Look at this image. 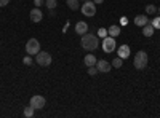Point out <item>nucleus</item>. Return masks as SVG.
I'll return each mask as SVG.
<instances>
[{"label": "nucleus", "instance_id": "nucleus-15", "mask_svg": "<svg viewBox=\"0 0 160 118\" xmlns=\"http://www.w3.org/2000/svg\"><path fill=\"white\" fill-rule=\"evenodd\" d=\"M108 34H109L111 37H114V38H115V37H118V35H120V27L114 24V26H111V27L108 29Z\"/></svg>", "mask_w": 160, "mask_h": 118}, {"label": "nucleus", "instance_id": "nucleus-4", "mask_svg": "<svg viewBox=\"0 0 160 118\" xmlns=\"http://www.w3.org/2000/svg\"><path fill=\"white\" fill-rule=\"evenodd\" d=\"M101 46L104 50V53H114V51L117 50V45H115V38L108 35V37H104L102 38V42H101Z\"/></svg>", "mask_w": 160, "mask_h": 118}, {"label": "nucleus", "instance_id": "nucleus-30", "mask_svg": "<svg viewBox=\"0 0 160 118\" xmlns=\"http://www.w3.org/2000/svg\"><path fill=\"white\" fill-rule=\"evenodd\" d=\"M158 13H160V7H158Z\"/></svg>", "mask_w": 160, "mask_h": 118}, {"label": "nucleus", "instance_id": "nucleus-17", "mask_svg": "<svg viewBox=\"0 0 160 118\" xmlns=\"http://www.w3.org/2000/svg\"><path fill=\"white\" fill-rule=\"evenodd\" d=\"M34 112H35V109L29 104V106L24 109V116H26V118H31V116H34Z\"/></svg>", "mask_w": 160, "mask_h": 118}, {"label": "nucleus", "instance_id": "nucleus-18", "mask_svg": "<svg viewBox=\"0 0 160 118\" xmlns=\"http://www.w3.org/2000/svg\"><path fill=\"white\" fill-rule=\"evenodd\" d=\"M122 64H123V59L117 56V58L112 61V67H115V69H120V67H122Z\"/></svg>", "mask_w": 160, "mask_h": 118}, {"label": "nucleus", "instance_id": "nucleus-9", "mask_svg": "<svg viewBox=\"0 0 160 118\" xmlns=\"http://www.w3.org/2000/svg\"><path fill=\"white\" fill-rule=\"evenodd\" d=\"M96 67H98V70L99 72H104V73H108L111 69H112V64H109L106 59H99L98 62H96Z\"/></svg>", "mask_w": 160, "mask_h": 118}, {"label": "nucleus", "instance_id": "nucleus-5", "mask_svg": "<svg viewBox=\"0 0 160 118\" xmlns=\"http://www.w3.org/2000/svg\"><path fill=\"white\" fill-rule=\"evenodd\" d=\"M26 51H28L29 56H35L40 51V43L37 38H29L28 43H26Z\"/></svg>", "mask_w": 160, "mask_h": 118}, {"label": "nucleus", "instance_id": "nucleus-20", "mask_svg": "<svg viewBox=\"0 0 160 118\" xmlns=\"http://www.w3.org/2000/svg\"><path fill=\"white\" fill-rule=\"evenodd\" d=\"M146 13H148V15H154V13H157V7L155 5H148L146 7Z\"/></svg>", "mask_w": 160, "mask_h": 118}, {"label": "nucleus", "instance_id": "nucleus-13", "mask_svg": "<svg viewBox=\"0 0 160 118\" xmlns=\"http://www.w3.org/2000/svg\"><path fill=\"white\" fill-rule=\"evenodd\" d=\"M83 62H85L87 67H91V65H96L98 59H96V56H93V54H87L85 59H83Z\"/></svg>", "mask_w": 160, "mask_h": 118}, {"label": "nucleus", "instance_id": "nucleus-19", "mask_svg": "<svg viewBox=\"0 0 160 118\" xmlns=\"http://www.w3.org/2000/svg\"><path fill=\"white\" fill-rule=\"evenodd\" d=\"M45 5H47L48 10H55L56 5H58V2H56V0H45Z\"/></svg>", "mask_w": 160, "mask_h": 118}, {"label": "nucleus", "instance_id": "nucleus-24", "mask_svg": "<svg viewBox=\"0 0 160 118\" xmlns=\"http://www.w3.org/2000/svg\"><path fill=\"white\" fill-rule=\"evenodd\" d=\"M34 5H35L37 8H40L42 5H45V0H34Z\"/></svg>", "mask_w": 160, "mask_h": 118}, {"label": "nucleus", "instance_id": "nucleus-11", "mask_svg": "<svg viewBox=\"0 0 160 118\" xmlns=\"http://www.w3.org/2000/svg\"><path fill=\"white\" fill-rule=\"evenodd\" d=\"M87 31H88V24H87V22L80 21V22H77V24H75V32H77L78 35H85V34H87Z\"/></svg>", "mask_w": 160, "mask_h": 118}, {"label": "nucleus", "instance_id": "nucleus-2", "mask_svg": "<svg viewBox=\"0 0 160 118\" xmlns=\"http://www.w3.org/2000/svg\"><path fill=\"white\" fill-rule=\"evenodd\" d=\"M148 53L146 51H138L135 54V59H133V65H135V69L138 70H144L148 67Z\"/></svg>", "mask_w": 160, "mask_h": 118}, {"label": "nucleus", "instance_id": "nucleus-26", "mask_svg": "<svg viewBox=\"0 0 160 118\" xmlns=\"http://www.w3.org/2000/svg\"><path fill=\"white\" fill-rule=\"evenodd\" d=\"M10 3V0H0V7H7Z\"/></svg>", "mask_w": 160, "mask_h": 118}, {"label": "nucleus", "instance_id": "nucleus-12", "mask_svg": "<svg viewBox=\"0 0 160 118\" xmlns=\"http://www.w3.org/2000/svg\"><path fill=\"white\" fill-rule=\"evenodd\" d=\"M154 31H155L154 26L148 22V24H146L144 27H142V35H144V37H152V35H154Z\"/></svg>", "mask_w": 160, "mask_h": 118}, {"label": "nucleus", "instance_id": "nucleus-16", "mask_svg": "<svg viewBox=\"0 0 160 118\" xmlns=\"http://www.w3.org/2000/svg\"><path fill=\"white\" fill-rule=\"evenodd\" d=\"M66 3H68V7H69L72 11H75V10H78V8H80L78 0H66Z\"/></svg>", "mask_w": 160, "mask_h": 118}, {"label": "nucleus", "instance_id": "nucleus-6", "mask_svg": "<svg viewBox=\"0 0 160 118\" xmlns=\"http://www.w3.org/2000/svg\"><path fill=\"white\" fill-rule=\"evenodd\" d=\"M35 62L38 65H43V67H47V65L51 64V54L47 53V51H38V53L35 54Z\"/></svg>", "mask_w": 160, "mask_h": 118}, {"label": "nucleus", "instance_id": "nucleus-21", "mask_svg": "<svg viewBox=\"0 0 160 118\" xmlns=\"http://www.w3.org/2000/svg\"><path fill=\"white\" fill-rule=\"evenodd\" d=\"M151 24L154 26V29H160V16H157V18H154V19L151 21Z\"/></svg>", "mask_w": 160, "mask_h": 118}, {"label": "nucleus", "instance_id": "nucleus-27", "mask_svg": "<svg viewBox=\"0 0 160 118\" xmlns=\"http://www.w3.org/2000/svg\"><path fill=\"white\" fill-rule=\"evenodd\" d=\"M68 29H69V21L64 24V27H62V32H68Z\"/></svg>", "mask_w": 160, "mask_h": 118}, {"label": "nucleus", "instance_id": "nucleus-8", "mask_svg": "<svg viewBox=\"0 0 160 118\" xmlns=\"http://www.w3.org/2000/svg\"><path fill=\"white\" fill-rule=\"evenodd\" d=\"M29 16H31V21H32V22H40V21L43 19V13H42V10H40V8L35 7V8L31 10Z\"/></svg>", "mask_w": 160, "mask_h": 118}, {"label": "nucleus", "instance_id": "nucleus-22", "mask_svg": "<svg viewBox=\"0 0 160 118\" xmlns=\"http://www.w3.org/2000/svg\"><path fill=\"white\" fill-rule=\"evenodd\" d=\"M109 34H108V29H104V27H101V29H98V37H108Z\"/></svg>", "mask_w": 160, "mask_h": 118}, {"label": "nucleus", "instance_id": "nucleus-1", "mask_svg": "<svg viewBox=\"0 0 160 118\" xmlns=\"http://www.w3.org/2000/svg\"><path fill=\"white\" fill-rule=\"evenodd\" d=\"M82 48L87 51H95L99 48V38L98 34H85L82 35Z\"/></svg>", "mask_w": 160, "mask_h": 118}, {"label": "nucleus", "instance_id": "nucleus-23", "mask_svg": "<svg viewBox=\"0 0 160 118\" xmlns=\"http://www.w3.org/2000/svg\"><path fill=\"white\" fill-rule=\"evenodd\" d=\"M98 72H99V70H98V67H96V65H91V67L88 69V73H90V75H96Z\"/></svg>", "mask_w": 160, "mask_h": 118}, {"label": "nucleus", "instance_id": "nucleus-3", "mask_svg": "<svg viewBox=\"0 0 160 118\" xmlns=\"http://www.w3.org/2000/svg\"><path fill=\"white\" fill-rule=\"evenodd\" d=\"M82 15L83 16H87V18H93L96 15V3L93 2V0H88V2H83V5H82Z\"/></svg>", "mask_w": 160, "mask_h": 118}, {"label": "nucleus", "instance_id": "nucleus-10", "mask_svg": "<svg viewBox=\"0 0 160 118\" xmlns=\"http://www.w3.org/2000/svg\"><path fill=\"white\" fill-rule=\"evenodd\" d=\"M117 56L122 58V59L130 58V46H128V45H120L118 50H117Z\"/></svg>", "mask_w": 160, "mask_h": 118}, {"label": "nucleus", "instance_id": "nucleus-28", "mask_svg": "<svg viewBox=\"0 0 160 118\" xmlns=\"http://www.w3.org/2000/svg\"><path fill=\"white\" fill-rule=\"evenodd\" d=\"M93 2H95V3H96V5H101V3H102V2H104V0H93Z\"/></svg>", "mask_w": 160, "mask_h": 118}, {"label": "nucleus", "instance_id": "nucleus-29", "mask_svg": "<svg viewBox=\"0 0 160 118\" xmlns=\"http://www.w3.org/2000/svg\"><path fill=\"white\" fill-rule=\"evenodd\" d=\"M82 2H88V0H82Z\"/></svg>", "mask_w": 160, "mask_h": 118}, {"label": "nucleus", "instance_id": "nucleus-14", "mask_svg": "<svg viewBox=\"0 0 160 118\" xmlns=\"http://www.w3.org/2000/svg\"><path fill=\"white\" fill-rule=\"evenodd\" d=\"M149 21H148V18H146L144 15H138L136 18H135V24L136 26H139V27H144L146 24H148Z\"/></svg>", "mask_w": 160, "mask_h": 118}, {"label": "nucleus", "instance_id": "nucleus-25", "mask_svg": "<svg viewBox=\"0 0 160 118\" xmlns=\"http://www.w3.org/2000/svg\"><path fill=\"white\" fill-rule=\"evenodd\" d=\"M22 62H24L26 65H31V64H32V58H31V56H26V58L22 59Z\"/></svg>", "mask_w": 160, "mask_h": 118}, {"label": "nucleus", "instance_id": "nucleus-7", "mask_svg": "<svg viewBox=\"0 0 160 118\" xmlns=\"http://www.w3.org/2000/svg\"><path fill=\"white\" fill-rule=\"evenodd\" d=\"M31 106L37 110V109H43L45 107V97L43 96H32L31 97Z\"/></svg>", "mask_w": 160, "mask_h": 118}]
</instances>
